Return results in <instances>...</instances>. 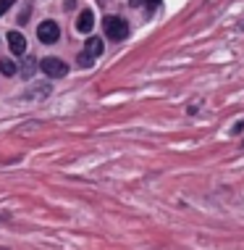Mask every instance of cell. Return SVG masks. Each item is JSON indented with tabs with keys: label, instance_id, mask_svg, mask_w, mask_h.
Returning <instances> with one entry per match:
<instances>
[{
	"label": "cell",
	"instance_id": "cell-1",
	"mask_svg": "<svg viewBox=\"0 0 244 250\" xmlns=\"http://www.w3.org/2000/svg\"><path fill=\"white\" fill-rule=\"evenodd\" d=\"M37 66H39V71H42V74H47L50 79H60V77H66V71H69V66H66L60 58H56V56H50V58H42Z\"/></svg>",
	"mask_w": 244,
	"mask_h": 250
},
{
	"label": "cell",
	"instance_id": "cell-2",
	"mask_svg": "<svg viewBox=\"0 0 244 250\" xmlns=\"http://www.w3.org/2000/svg\"><path fill=\"white\" fill-rule=\"evenodd\" d=\"M103 29H105V35L111 40H124L129 35V26H126V21L121 16H105Z\"/></svg>",
	"mask_w": 244,
	"mask_h": 250
},
{
	"label": "cell",
	"instance_id": "cell-3",
	"mask_svg": "<svg viewBox=\"0 0 244 250\" xmlns=\"http://www.w3.org/2000/svg\"><path fill=\"white\" fill-rule=\"evenodd\" d=\"M37 37H39V42H45V45L58 42V37H60L58 24L56 21H42V24L37 26Z\"/></svg>",
	"mask_w": 244,
	"mask_h": 250
},
{
	"label": "cell",
	"instance_id": "cell-4",
	"mask_svg": "<svg viewBox=\"0 0 244 250\" xmlns=\"http://www.w3.org/2000/svg\"><path fill=\"white\" fill-rule=\"evenodd\" d=\"M8 45H11L13 56H24L26 53V40H24L21 32H8Z\"/></svg>",
	"mask_w": 244,
	"mask_h": 250
},
{
	"label": "cell",
	"instance_id": "cell-5",
	"mask_svg": "<svg viewBox=\"0 0 244 250\" xmlns=\"http://www.w3.org/2000/svg\"><path fill=\"white\" fill-rule=\"evenodd\" d=\"M92 26H94L92 11H81L79 19H76V29H79V32H92Z\"/></svg>",
	"mask_w": 244,
	"mask_h": 250
},
{
	"label": "cell",
	"instance_id": "cell-6",
	"mask_svg": "<svg viewBox=\"0 0 244 250\" xmlns=\"http://www.w3.org/2000/svg\"><path fill=\"white\" fill-rule=\"evenodd\" d=\"M84 53H87V56H92V58H97L100 53H103V40H100V37H90V42H87Z\"/></svg>",
	"mask_w": 244,
	"mask_h": 250
},
{
	"label": "cell",
	"instance_id": "cell-7",
	"mask_svg": "<svg viewBox=\"0 0 244 250\" xmlns=\"http://www.w3.org/2000/svg\"><path fill=\"white\" fill-rule=\"evenodd\" d=\"M0 71H3L5 77H13V74H16V63L8 61V58H3V61H0Z\"/></svg>",
	"mask_w": 244,
	"mask_h": 250
},
{
	"label": "cell",
	"instance_id": "cell-8",
	"mask_svg": "<svg viewBox=\"0 0 244 250\" xmlns=\"http://www.w3.org/2000/svg\"><path fill=\"white\" fill-rule=\"evenodd\" d=\"M35 66H37V63H35V58H26V61H24V69H21V74H24V77H29V74L35 71Z\"/></svg>",
	"mask_w": 244,
	"mask_h": 250
},
{
	"label": "cell",
	"instance_id": "cell-9",
	"mask_svg": "<svg viewBox=\"0 0 244 250\" xmlns=\"http://www.w3.org/2000/svg\"><path fill=\"white\" fill-rule=\"evenodd\" d=\"M92 61H94V58H92V56H87L84 50L79 53V66H84V69H87V66H92Z\"/></svg>",
	"mask_w": 244,
	"mask_h": 250
},
{
	"label": "cell",
	"instance_id": "cell-10",
	"mask_svg": "<svg viewBox=\"0 0 244 250\" xmlns=\"http://www.w3.org/2000/svg\"><path fill=\"white\" fill-rule=\"evenodd\" d=\"M13 3H16V0H0V16H5V13H8V8H11Z\"/></svg>",
	"mask_w": 244,
	"mask_h": 250
},
{
	"label": "cell",
	"instance_id": "cell-11",
	"mask_svg": "<svg viewBox=\"0 0 244 250\" xmlns=\"http://www.w3.org/2000/svg\"><path fill=\"white\" fill-rule=\"evenodd\" d=\"M139 3H145L147 8H155V5L160 3V0H131V5H139Z\"/></svg>",
	"mask_w": 244,
	"mask_h": 250
}]
</instances>
